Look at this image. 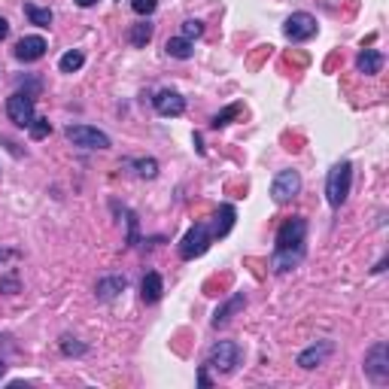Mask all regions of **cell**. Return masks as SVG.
Instances as JSON below:
<instances>
[{
	"instance_id": "f546056e",
	"label": "cell",
	"mask_w": 389,
	"mask_h": 389,
	"mask_svg": "<svg viewBox=\"0 0 389 389\" xmlns=\"http://www.w3.org/2000/svg\"><path fill=\"white\" fill-rule=\"evenodd\" d=\"M18 253L15 249H0V262H9V258H15Z\"/></svg>"
},
{
	"instance_id": "1f68e13d",
	"label": "cell",
	"mask_w": 389,
	"mask_h": 389,
	"mask_svg": "<svg viewBox=\"0 0 389 389\" xmlns=\"http://www.w3.org/2000/svg\"><path fill=\"white\" fill-rule=\"evenodd\" d=\"M198 383H201V386H210V377H207V365L201 368V374H198Z\"/></svg>"
},
{
	"instance_id": "d6986e66",
	"label": "cell",
	"mask_w": 389,
	"mask_h": 389,
	"mask_svg": "<svg viewBox=\"0 0 389 389\" xmlns=\"http://www.w3.org/2000/svg\"><path fill=\"white\" fill-rule=\"evenodd\" d=\"M152 31L155 27L150 22H137V25H131V31H128V43L137 46V49H143V46L152 40Z\"/></svg>"
},
{
	"instance_id": "cb8c5ba5",
	"label": "cell",
	"mask_w": 389,
	"mask_h": 389,
	"mask_svg": "<svg viewBox=\"0 0 389 389\" xmlns=\"http://www.w3.org/2000/svg\"><path fill=\"white\" fill-rule=\"evenodd\" d=\"M113 210L119 213V216H125V222H128V246H134L137 244V216L128 207H119V204H113Z\"/></svg>"
},
{
	"instance_id": "3957f363",
	"label": "cell",
	"mask_w": 389,
	"mask_h": 389,
	"mask_svg": "<svg viewBox=\"0 0 389 389\" xmlns=\"http://www.w3.org/2000/svg\"><path fill=\"white\" fill-rule=\"evenodd\" d=\"M240 347L235 344V341H216V344L210 347V353H207V368H213V371H219V374H231L235 368L240 365Z\"/></svg>"
},
{
	"instance_id": "836d02e7",
	"label": "cell",
	"mask_w": 389,
	"mask_h": 389,
	"mask_svg": "<svg viewBox=\"0 0 389 389\" xmlns=\"http://www.w3.org/2000/svg\"><path fill=\"white\" fill-rule=\"evenodd\" d=\"M4 371H6V362H4V359H0V377H4Z\"/></svg>"
},
{
	"instance_id": "7c38bea8",
	"label": "cell",
	"mask_w": 389,
	"mask_h": 389,
	"mask_svg": "<svg viewBox=\"0 0 389 389\" xmlns=\"http://www.w3.org/2000/svg\"><path fill=\"white\" fill-rule=\"evenodd\" d=\"M329 353H331V341H319V344L301 350V353H298V365L304 368V371H310V368H319L329 359Z\"/></svg>"
},
{
	"instance_id": "ac0fdd59",
	"label": "cell",
	"mask_w": 389,
	"mask_h": 389,
	"mask_svg": "<svg viewBox=\"0 0 389 389\" xmlns=\"http://www.w3.org/2000/svg\"><path fill=\"white\" fill-rule=\"evenodd\" d=\"M164 52H168L171 58H180V61H186V58L194 55L192 40H186V37H171V40L164 43Z\"/></svg>"
},
{
	"instance_id": "83f0119b",
	"label": "cell",
	"mask_w": 389,
	"mask_h": 389,
	"mask_svg": "<svg viewBox=\"0 0 389 389\" xmlns=\"http://www.w3.org/2000/svg\"><path fill=\"white\" fill-rule=\"evenodd\" d=\"M0 292H4V295H15V292H22V283H18V277H15V274L0 277Z\"/></svg>"
},
{
	"instance_id": "7402d4cb",
	"label": "cell",
	"mask_w": 389,
	"mask_h": 389,
	"mask_svg": "<svg viewBox=\"0 0 389 389\" xmlns=\"http://www.w3.org/2000/svg\"><path fill=\"white\" fill-rule=\"evenodd\" d=\"M131 168L137 171V177H143V180H152V177H159V161L155 159H134V161H128Z\"/></svg>"
},
{
	"instance_id": "277c9868",
	"label": "cell",
	"mask_w": 389,
	"mask_h": 389,
	"mask_svg": "<svg viewBox=\"0 0 389 389\" xmlns=\"http://www.w3.org/2000/svg\"><path fill=\"white\" fill-rule=\"evenodd\" d=\"M34 110H37V98L31 95V91H13V95L6 98V116L9 122H13L15 128H27L34 122Z\"/></svg>"
},
{
	"instance_id": "d4e9b609",
	"label": "cell",
	"mask_w": 389,
	"mask_h": 389,
	"mask_svg": "<svg viewBox=\"0 0 389 389\" xmlns=\"http://www.w3.org/2000/svg\"><path fill=\"white\" fill-rule=\"evenodd\" d=\"M27 131H31V137H34V140H43V137H49V131H52V122H49V119H34V122L27 125Z\"/></svg>"
},
{
	"instance_id": "6da1fadb",
	"label": "cell",
	"mask_w": 389,
	"mask_h": 389,
	"mask_svg": "<svg viewBox=\"0 0 389 389\" xmlns=\"http://www.w3.org/2000/svg\"><path fill=\"white\" fill-rule=\"evenodd\" d=\"M304 253H308V222L301 216H292L277 231L274 256H271L274 274H286V271H292V268H298Z\"/></svg>"
},
{
	"instance_id": "e0dca14e",
	"label": "cell",
	"mask_w": 389,
	"mask_h": 389,
	"mask_svg": "<svg viewBox=\"0 0 389 389\" xmlns=\"http://www.w3.org/2000/svg\"><path fill=\"white\" fill-rule=\"evenodd\" d=\"M235 216H237V210L231 207V204H222L219 207V213H216V222H213V237H225L228 231H231V225H235Z\"/></svg>"
},
{
	"instance_id": "603a6c76",
	"label": "cell",
	"mask_w": 389,
	"mask_h": 389,
	"mask_svg": "<svg viewBox=\"0 0 389 389\" xmlns=\"http://www.w3.org/2000/svg\"><path fill=\"white\" fill-rule=\"evenodd\" d=\"M240 110H244V104H231V107H225L222 113H216L213 116V122H210V128H225V125H231V119H237L240 116Z\"/></svg>"
},
{
	"instance_id": "52a82bcc",
	"label": "cell",
	"mask_w": 389,
	"mask_h": 389,
	"mask_svg": "<svg viewBox=\"0 0 389 389\" xmlns=\"http://www.w3.org/2000/svg\"><path fill=\"white\" fill-rule=\"evenodd\" d=\"M365 374L374 383H386L389 381V344L381 341L365 353Z\"/></svg>"
},
{
	"instance_id": "484cf974",
	"label": "cell",
	"mask_w": 389,
	"mask_h": 389,
	"mask_svg": "<svg viewBox=\"0 0 389 389\" xmlns=\"http://www.w3.org/2000/svg\"><path fill=\"white\" fill-rule=\"evenodd\" d=\"M61 353H64V356H82V353H86V344H79L77 338L64 335V338H61Z\"/></svg>"
},
{
	"instance_id": "7a4b0ae2",
	"label": "cell",
	"mask_w": 389,
	"mask_h": 389,
	"mask_svg": "<svg viewBox=\"0 0 389 389\" xmlns=\"http://www.w3.org/2000/svg\"><path fill=\"white\" fill-rule=\"evenodd\" d=\"M350 186H353V164L350 161H338L326 177V201L335 210H341L350 198Z\"/></svg>"
},
{
	"instance_id": "d6a6232c",
	"label": "cell",
	"mask_w": 389,
	"mask_h": 389,
	"mask_svg": "<svg viewBox=\"0 0 389 389\" xmlns=\"http://www.w3.org/2000/svg\"><path fill=\"white\" fill-rule=\"evenodd\" d=\"M98 0H77V6H82V9H88V6H95Z\"/></svg>"
},
{
	"instance_id": "8fae6325",
	"label": "cell",
	"mask_w": 389,
	"mask_h": 389,
	"mask_svg": "<svg viewBox=\"0 0 389 389\" xmlns=\"http://www.w3.org/2000/svg\"><path fill=\"white\" fill-rule=\"evenodd\" d=\"M46 40L43 37H37V34H31V37H22V40L15 43V58L18 61H25V64H31V61H40L43 55H46Z\"/></svg>"
},
{
	"instance_id": "9c48e42d",
	"label": "cell",
	"mask_w": 389,
	"mask_h": 389,
	"mask_svg": "<svg viewBox=\"0 0 389 389\" xmlns=\"http://www.w3.org/2000/svg\"><path fill=\"white\" fill-rule=\"evenodd\" d=\"M283 34H286V40H292V43L310 40V37L317 34V18H313L310 13H292L283 22Z\"/></svg>"
},
{
	"instance_id": "5b68a950",
	"label": "cell",
	"mask_w": 389,
	"mask_h": 389,
	"mask_svg": "<svg viewBox=\"0 0 389 389\" xmlns=\"http://www.w3.org/2000/svg\"><path fill=\"white\" fill-rule=\"evenodd\" d=\"M210 244H213V231H210V225L198 222V225H192V228L186 231V237L180 240V258H183V262H192V258H198V256L207 253Z\"/></svg>"
},
{
	"instance_id": "ba28073f",
	"label": "cell",
	"mask_w": 389,
	"mask_h": 389,
	"mask_svg": "<svg viewBox=\"0 0 389 389\" xmlns=\"http://www.w3.org/2000/svg\"><path fill=\"white\" fill-rule=\"evenodd\" d=\"M298 192H301V173L292 171V168L280 171L274 177V183H271V198H274V204H289Z\"/></svg>"
},
{
	"instance_id": "2e32d148",
	"label": "cell",
	"mask_w": 389,
	"mask_h": 389,
	"mask_svg": "<svg viewBox=\"0 0 389 389\" xmlns=\"http://www.w3.org/2000/svg\"><path fill=\"white\" fill-rule=\"evenodd\" d=\"M381 67H383V55L377 49H362V52H359V58H356V70L359 73L374 77V73H381Z\"/></svg>"
},
{
	"instance_id": "5bb4252c",
	"label": "cell",
	"mask_w": 389,
	"mask_h": 389,
	"mask_svg": "<svg viewBox=\"0 0 389 389\" xmlns=\"http://www.w3.org/2000/svg\"><path fill=\"white\" fill-rule=\"evenodd\" d=\"M128 289V280L122 274H113V277H104V280H98L95 286V292H98V298L100 301H113L119 292H125Z\"/></svg>"
},
{
	"instance_id": "44dd1931",
	"label": "cell",
	"mask_w": 389,
	"mask_h": 389,
	"mask_svg": "<svg viewBox=\"0 0 389 389\" xmlns=\"http://www.w3.org/2000/svg\"><path fill=\"white\" fill-rule=\"evenodd\" d=\"M82 64H86V55H82L79 49H70V52H64L61 55V61H58V70L61 73H77Z\"/></svg>"
},
{
	"instance_id": "f1b7e54d",
	"label": "cell",
	"mask_w": 389,
	"mask_h": 389,
	"mask_svg": "<svg viewBox=\"0 0 389 389\" xmlns=\"http://www.w3.org/2000/svg\"><path fill=\"white\" fill-rule=\"evenodd\" d=\"M155 6H159V0H131V9L137 15H152Z\"/></svg>"
},
{
	"instance_id": "9a60e30c",
	"label": "cell",
	"mask_w": 389,
	"mask_h": 389,
	"mask_svg": "<svg viewBox=\"0 0 389 389\" xmlns=\"http://www.w3.org/2000/svg\"><path fill=\"white\" fill-rule=\"evenodd\" d=\"M161 292H164V280H161V274H155L150 271L143 277V283H140V298L146 304H155V301H161Z\"/></svg>"
},
{
	"instance_id": "4dcf8cb0",
	"label": "cell",
	"mask_w": 389,
	"mask_h": 389,
	"mask_svg": "<svg viewBox=\"0 0 389 389\" xmlns=\"http://www.w3.org/2000/svg\"><path fill=\"white\" fill-rule=\"evenodd\" d=\"M6 34H9V22L0 15V40H6Z\"/></svg>"
},
{
	"instance_id": "30bf717a",
	"label": "cell",
	"mask_w": 389,
	"mask_h": 389,
	"mask_svg": "<svg viewBox=\"0 0 389 389\" xmlns=\"http://www.w3.org/2000/svg\"><path fill=\"white\" fill-rule=\"evenodd\" d=\"M152 104H155V113L164 116V119H173V116L186 113V98H183L180 91H171V88L159 91V95L152 98Z\"/></svg>"
},
{
	"instance_id": "ffe728a7",
	"label": "cell",
	"mask_w": 389,
	"mask_h": 389,
	"mask_svg": "<svg viewBox=\"0 0 389 389\" xmlns=\"http://www.w3.org/2000/svg\"><path fill=\"white\" fill-rule=\"evenodd\" d=\"M25 15L31 18V25H37V27H49L52 25V9L46 6V9H40V6H34V4H25Z\"/></svg>"
},
{
	"instance_id": "4fadbf2b",
	"label": "cell",
	"mask_w": 389,
	"mask_h": 389,
	"mask_svg": "<svg viewBox=\"0 0 389 389\" xmlns=\"http://www.w3.org/2000/svg\"><path fill=\"white\" fill-rule=\"evenodd\" d=\"M244 308H246V295H244V292H235V295H231V298H228L225 304H222V308H219L216 313H213L210 326H213V329L225 326V322H228L231 317H235V313H237V310H244Z\"/></svg>"
},
{
	"instance_id": "4316f807",
	"label": "cell",
	"mask_w": 389,
	"mask_h": 389,
	"mask_svg": "<svg viewBox=\"0 0 389 389\" xmlns=\"http://www.w3.org/2000/svg\"><path fill=\"white\" fill-rule=\"evenodd\" d=\"M201 34H204V22H198V18H186V22H183V34L180 37L194 40V37H201Z\"/></svg>"
},
{
	"instance_id": "8992f818",
	"label": "cell",
	"mask_w": 389,
	"mask_h": 389,
	"mask_svg": "<svg viewBox=\"0 0 389 389\" xmlns=\"http://www.w3.org/2000/svg\"><path fill=\"white\" fill-rule=\"evenodd\" d=\"M67 140L79 150H110V137L91 125H67Z\"/></svg>"
}]
</instances>
